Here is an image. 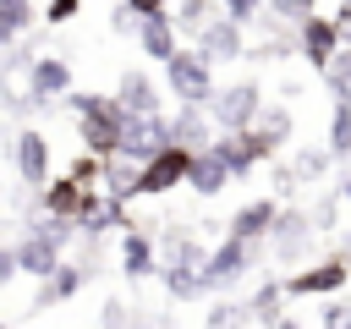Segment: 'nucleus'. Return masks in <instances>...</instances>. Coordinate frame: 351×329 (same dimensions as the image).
<instances>
[{
  "label": "nucleus",
  "mask_w": 351,
  "mask_h": 329,
  "mask_svg": "<svg viewBox=\"0 0 351 329\" xmlns=\"http://www.w3.org/2000/svg\"><path fill=\"white\" fill-rule=\"evenodd\" d=\"M340 49H346V44H340V27H335V16L313 11V16H302V22H296V55H302L313 71H324V66H329Z\"/></svg>",
  "instance_id": "423d86ee"
},
{
  "label": "nucleus",
  "mask_w": 351,
  "mask_h": 329,
  "mask_svg": "<svg viewBox=\"0 0 351 329\" xmlns=\"http://www.w3.org/2000/svg\"><path fill=\"white\" fill-rule=\"evenodd\" d=\"M214 5H219V16L236 22V27H252V22L263 16V0H214Z\"/></svg>",
  "instance_id": "2f4dec72"
},
{
  "label": "nucleus",
  "mask_w": 351,
  "mask_h": 329,
  "mask_svg": "<svg viewBox=\"0 0 351 329\" xmlns=\"http://www.w3.org/2000/svg\"><path fill=\"white\" fill-rule=\"evenodd\" d=\"M280 208H285L280 197H252V203H241V208L230 214V236H241V241H269Z\"/></svg>",
  "instance_id": "2eb2a0df"
},
{
  "label": "nucleus",
  "mask_w": 351,
  "mask_h": 329,
  "mask_svg": "<svg viewBox=\"0 0 351 329\" xmlns=\"http://www.w3.org/2000/svg\"><path fill=\"white\" fill-rule=\"evenodd\" d=\"M159 148H170V121L165 115H126L121 121V148L115 154H126V159H154Z\"/></svg>",
  "instance_id": "9d476101"
},
{
  "label": "nucleus",
  "mask_w": 351,
  "mask_h": 329,
  "mask_svg": "<svg viewBox=\"0 0 351 329\" xmlns=\"http://www.w3.org/2000/svg\"><path fill=\"white\" fill-rule=\"evenodd\" d=\"M329 164H335V159H329V148H296V159H291L296 181H318Z\"/></svg>",
  "instance_id": "c756f323"
},
{
  "label": "nucleus",
  "mask_w": 351,
  "mask_h": 329,
  "mask_svg": "<svg viewBox=\"0 0 351 329\" xmlns=\"http://www.w3.org/2000/svg\"><path fill=\"white\" fill-rule=\"evenodd\" d=\"M186 164H192V154L186 148H159L154 159H143L137 164V197H159V192H176V186H186Z\"/></svg>",
  "instance_id": "39448f33"
},
{
  "label": "nucleus",
  "mask_w": 351,
  "mask_h": 329,
  "mask_svg": "<svg viewBox=\"0 0 351 329\" xmlns=\"http://www.w3.org/2000/svg\"><path fill=\"white\" fill-rule=\"evenodd\" d=\"M99 186H104L110 197L132 203V197H137V159H126V154H110V159H104V170H99Z\"/></svg>",
  "instance_id": "5701e85b"
},
{
  "label": "nucleus",
  "mask_w": 351,
  "mask_h": 329,
  "mask_svg": "<svg viewBox=\"0 0 351 329\" xmlns=\"http://www.w3.org/2000/svg\"><path fill=\"white\" fill-rule=\"evenodd\" d=\"M208 148H214V154L225 159L230 181H236V175H252L258 164H269V159H274V148H269V143H263L258 132H219V137H214Z\"/></svg>",
  "instance_id": "6e6552de"
},
{
  "label": "nucleus",
  "mask_w": 351,
  "mask_h": 329,
  "mask_svg": "<svg viewBox=\"0 0 351 329\" xmlns=\"http://www.w3.org/2000/svg\"><path fill=\"white\" fill-rule=\"evenodd\" d=\"M274 329H307V324H302V318H280Z\"/></svg>",
  "instance_id": "37998d69"
},
{
  "label": "nucleus",
  "mask_w": 351,
  "mask_h": 329,
  "mask_svg": "<svg viewBox=\"0 0 351 329\" xmlns=\"http://www.w3.org/2000/svg\"><path fill=\"white\" fill-rule=\"evenodd\" d=\"M11 44H16V38H11V33H5V27H0V49H11Z\"/></svg>",
  "instance_id": "c03bdc74"
},
{
  "label": "nucleus",
  "mask_w": 351,
  "mask_h": 329,
  "mask_svg": "<svg viewBox=\"0 0 351 329\" xmlns=\"http://www.w3.org/2000/svg\"><path fill=\"white\" fill-rule=\"evenodd\" d=\"M115 104H121L126 115H165V110H159V82H154L148 71H121Z\"/></svg>",
  "instance_id": "f3484780"
},
{
  "label": "nucleus",
  "mask_w": 351,
  "mask_h": 329,
  "mask_svg": "<svg viewBox=\"0 0 351 329\" xmlns=\"http://www.w3.org/2000/svg\"><path fill=\"white\" fill-rule=\"evenodd\" d=\"M318 77H324V88L335 93V104H351V49H340Z\"/></svg>",
  "instance_id": "cd10ccee"
},
{
  "label": "nucleus",
  "mask_w": 351,
  "mask_h": 329,
  "mask_svg": "<svg viewBox=\"0 0 351 329\" xmlns=\"http://www.w3.org/2000/svg\"><path fill=\"white\" fill-rule=\"evenodd\" d=\"M263 5H269V16H274V22H291V27H296L302 16H313V11H318V0H263Z\"/></svg>",
  "instance_id": "473e14b6"
},
{
  "label": "nucleus",
  "mask_w": 351,
  "mask_h": 329,
  "mask_svg": "<svg viewBox=\"0 0 351 329\" xmlns=\"http://www.w3.org/2000/svg\"><path fill=\"white\" fill-rule=\"evenodd\" d=\"M203 329H252V313H247V302H214L203 313Z\"/></svg>",
  "instance_id": "bb28decb"
},
{
  "label": "nucleus",
  "mask_w": 351,
  "mask_h": 329,
  "mask_svg": "<svg viewBox=\"0 0 351 329\" xmlns=\"http://www.w3.org/2000/svg\"><path fill=\"white\" fill-rule=\"evenodd\" d=\"M88 285V263H55V274H44L38 280V291H33V307H60V302H71L77 291Z\"/></svg>",
  "instance_id": "dca6fc26"
},
{
  "label": "nucleus",
  "mask_w": 351,
  "mask_h": 329,
  "mask_svg": "<svg viewBox=\"0 0 351 329\" xmlns=\"http://www.w3.org/2000/svg\"><path fill=\"white\" fill-rule=\"evenodd\" d=\"M88 192H93V186H77L71 175H49V186L38 192V208H44L49 219H71V225H77V208H82Z\"/></svg>",
  "instance_id": "aec40b11"
},
{
  "label": "nucleus",
  "mask_w": 351,
  "mask_h": 329,
  "mask_svg": "<svg viewBox=\"0 0 351 329\" xmlns=\"http://www.w3.org/2000/svg\"><path fill=\"white\" fill-rule=\"evenodd\" d=\"M126 5H132L143 22H148V16H170V0H126Z\"/></svg>",
  "instance_id": "4c0bfd02"
},
{
  "label": "nucleus",
  "mask_w": 351,
  "mask_h": 329,
  "mask_svg": "<svg viewBox=\"0 0 351 329\" xmlns=\"http://www.w3.org/2000/svg\"><path fill=\"white\" fill-rule=\"evenodd\" d=\"M137 49H143L148 60L165 66V60L181 49V44H176V22H170V16H148V22H137Z\"/></svg>",
  "instance_id": "412c9836"
},
{
  "label": "nucleus",
  "mask_w": 351,
  "mask_h": 329,
  "mask_svg": "<svg viewBox=\"0 0 351 329\" xmlns=\"http://www.w3.org/2000/svg\"><path fill=\"white\" fill-rule=\"evenodd\" d=\"M335 197H340V203H351V170L340 175V186H335Z\"/></svg>",
  "instance_id": "a19ab883"
},
{
  "label": "nucleus",
  "mask_w": 351,
  "mask_h": 329,
  "mask_svg": "<svg viewBox=\"0 0 351 329\" xmlns=\"http://www.w3.org/2000/svg\"><path fill=\"white\" fill-rule=\"evenodd\" d=\"M33 22H38V5H33V0H0V27H5L11 38H22Z\"/></svg>",
  "instance_id": "c85d7f7f"
},
{
  "label": "nucleus",
  "mask_w": 351,
  "mask_h": 329,
  "mask_svg": "<svg viewBox=\"0 0 351 329\" xmlns=\"http://www.w3.org/2000/svg\"><path fill=\"white\" fill-rule=\"evenodd\" d=\"M165 88L176 93V104H203L208 110V99H214V66L197 49H176L165 60Z\"/></svg>",
  "instance_id": "7ed1b4c3"
},
{
  "label": "nucleus",
  "mask_w": 351,
  "mask_h": 329,
  "mask_svg": "<svg viewBox=\"0 0 351 329\" xmlns=\"http://www.w3.org/2000/svg\"><path fill=\"white\" fill-rule=\"evenodd\" d=\"M247 313H252L258 329H274V324L285 318V280H263V285L247 296Z\"/></svg>",
  "instance_id": "4be33fe9"
},
{
  "label": "nucleus",
  "mask_w": 351,
  "mask_h": 329,
  "mask_svg": "<svg viewBox=\"0 0 351 329\" xmlns=\"http://www.w3.org/2000/svg\"><path fill=\"white\" fill-rule=\"evenodd\" d=\"M137 22H143V16H137V11L126 5V0H121V5L110 11V33H121V38H137Z\"/></svg>",
  "instance_id": "c9c22d12"
},
{
  "label": "nucleus",
  "mask_w": 351,
  "mask_h": 329,
  "mask_svg": "<svg viewBox=\"0 0 351 329\" xmlns=\"http://www.w3.org/2000/svg\"><path fill=\"white\" fill-rule=\"evenodd\" d=\"M11 159H16V175H22L33 192H44V186H49L55 154H49V137H44L38 126H22V132H16V143H11Z\"/></svg>",
  "instance_id": "1a4fd4ad"
},
{
  "label": "nucleus",
  "mask_w": 351,
  "mask_h": 329,
  "mask_svg": "<svg viewBox=\"0 0 351 329\" xmlns=\"http://www.w3.org/2000/svg\"><path fill=\"white\" fill-rule=\"evenodd\" d=\"M346 285H351V269H346L340 252L335 258H318V263H307L296 274H285V296H340Z\"/></svg>",
  "instance_id": "0eeeda50"
},
{
  "label": "nucleus",
  "mask_w": 351,
  "mask_h": 329,
  "mask_svg": "<svg viewBox=\"0 0 351 329\" xmlns=\"http://www.w3.org/2000/svg\"><path fill=\"white\" fill-rule=\"evenodd\" d=\"M329 159H351V104H335L329 110V137H324Z\"/></svg>",
  "instance_id": "a878e982"
},
{
  "label": "nucleus",
  "mask_w": 351,
  "mask_h": 329,
  "mask_svg": "<svg viewBox=\"0 0 351 329\" xmlns=\"http://www.w3.org/2000/svg\"><path fill=\"white\" fill-rule=\"evenodd\" d=\"M165 121H170V143L186 148V154H197V148H208V143L219 137L203 104H176V115H165Z\"/></svg>",
  "instance_id": "4468645a"
},
{
  "label": "nucleus",
  "mask_w": 351,
  "mask_h": 329,
  "mask_svg": "<svg viewBox=\"0 0 351 329\" xmlns=\"http://www.w3.org/2000/svg\"><path fill=\"white\" fill-rule=\"evenodd\" d=\"M313 219H307V208H280V219H274V230H269V247H274V258L280 263H302V252L313 247Z\"/></svg>",
  "instance_id": "9b49d317"
},
{
  "label": "nucleus",
  "mask_w": 351,
  "mask_h": 329,
  "mask_svg": "<svg viewBox=\"0 0 351 329\" xmlns=\"http://www.w3.org/2000/svg\"><path fill=\"white\" fill-rule=\"evenodd\" d=\"M258 110H263V82H258V77L225 82V88H214V99H208V121H214V132H252Z\"/></svg>",
  "instance_id": "f03ea898"
},
{
  "label": "nucleus",
  "mask_w": 351,
  "mask_h": 329,
  "mask_svg": "<svg viewBox=\"0 0 351 329\" xmlns=\"http://www.w3.org/2000/svg\"><path fill=\"white\" fill-rule=\"evenodd\" d=\"M159 280H165V296H170V302H203V296H208L203 269H165Z\"/></svg>",
  "instance_id": "393cba45"
},
{
  "label": "nucleus",
  "mask_w": 351,
  "mask_h": 329,
  "mask_svg": "<svg viewBox=\"0 0 351 329\" xmlns=\"http://www.w3.org/2000/svg\"><path fill=\"white\" fill-rule=\"evenodd\" d=\"M99 170H104V159H93V154H77L66 175H71L77 186H99Z\"/></svg>",
  "instance_id": "72a5a7b5"
},
{
  "label": "nucleus",
  "mask_w": 351,
  "mask_h": 329,
  "mask_svg": "<svg viewBox=\"0 0 351 329\" xmlns=\"http://www.w3.org/2000/svg\"><path fill=\"white\" fill-rule=\"evenodd\" d=\"M252 132H258L269 148L291 143V132H296V115H291V104H263V110H258V121H252Z\"/></svg>",
  "instance_id": "b1692460"
},
{
  "label": "nucleus",
  "mask_w": 351,
  "mask_h": 329,
  "mask_svg": "<svg viewBox=\"0 0 351 329\" xmlns=\"http://www.w3.org/2000/svg\"><path fill=\"white\" fill-rule=\"evenodd\" d=\"M335 27H340V44H351V0L335 5Z\"/></svg>",
  "instance_id": "ea45409f"
},
{
  "label": "nucleus",
  "mask_w": 351,
  "mask_h": 329,
  "mask_svg": "<svg viewBox=\"0 0 351 329\" xmlns=\"http://www.w3.org/2000/svg\"><path fill=\"white\" fill-rule=\"evenodd\" d=\"M77 11H82V0H49V5H44V22L60 27V22H71Z\"/></svg>",
  "instance_id": "e433bc0d"
},
{
  "label": "nucleus",
  "mask_w": 351,
  "mask_h": 329,
  "mask_svg": "<svg viewBox=\"0 0 351 329\" xmlns=\"http://www.w3.org/2000/svg\"><path fill=\"white\" fill-rule=\"evenodd\" d=\"M154 263H159L154 236H148V230H137V225H126V236H121V274L137 285V280H148V274H154Z\"/></svg>",
  "instance_id": "a211bd4d"
},
{
  "label": "nucleus",
  "mask_w": 351,
  "mask_h": 329,
  "mask_svg": "<svg viewBox=\"0 0 351 329\" xmlns=\"http://www.w3.org/2000/svg\"><path fill=\"white\" fill-rule=\"evenodd\" d=\"M71 93V66L60 55H33L27 66V104H49V99H66Z\"/></svg>",
  "instance_id": "ddd939ff"
},
{
  "label": "nucleus",
  "mask_w": 351,
  "mask_h": 329,
  "mask_svg": "<svg viewBox=\"0 0 351 329\" xmlns=\"http://www.w3.org/2000/svg\"><path fill=\"white\" fill-rule=\"evenodd\" d=\"M186 186H192L197 197H219V192L230 186V170H225V159H219L214 148H197V154H192V164H186Z\"/></svg>",
  "instance_id": "6ab92c4d"
},
{
  "label": "nucleus",
  "mask_w": 351,
  "mask_h": 329,
  "mask_svg": "<svg viewBox=\"0 0 351 329\" xmlns=\"http://www.w3.org/2000/svg\"><path fill=\"white\" fill-rule=\"evenodd\" d=\"M197 55L214 66H225V60H247V27H236V22H225V16H208L203 22V33H197Z\"/></svg>",
  "instance_id": "f8f14e48"
},
{
  "label": "nucleus",
  "mask_w": 351,
  "mask_h": 329,
  "mask_svg": "<svg viewBox=\"0 0 351 329\" xmlns=\"http://www.w3.org/2000/svg\"><path fill=\"white\" fill-rule=\"evenodd\" d=\"M258 269V241H241V236H219L208 247V263H203V280L208 291H230L236 280H247Z\"/></svg>",
  "instance_id": "20e7f679"
},
{
  "label": "nucleus",
  "mask_w": 351,
  "mask_h": 329,
  "mask_svg": "<svg viewBox=\"0 0 351 329\" xmlns=\"http://www.w3.org/2000/svg\"><path fill=\"white\" fill-rule=\"evenodd\" d=\"M71 115H77V137H82V154L93 159H110L121 148V121L126 110L115 104V93H66Z\"/></svg>",
  "instance_id": "f257e3e1"
},
{
  "label": "nucleus",
  "mask_w": 351,
  "mask_h": 329,
  "mask_svg": "<svg viewBox=\"0 0 351 329\" xmlns=\"http://www.w3.org/2000/svg\"><path fill=\"white\" fill-rule=\"evenodd\" d=\"M208 5H214V0H181V5L170 11V22H176L181 33H203V22H208Z\"/></svg>",
  "instance_id": "7c9ffc66"
},
{
  "label": "nucleus",
  "mask_w": 351,
  "mask_h": 329,
  "mask_svg": "<svg viewBox=\"0 0 351 329\" xmlns=\"http://www.w3.org/2000/svg\"><path fill=\"white\" fill-rule=\"evenodd\" d=\"M340 258H346V269H351V230H346V241H340Z\"/></svg>",
  "instance_id": "79ce46f5"
},
{
  "label": "nucleus",
  "mask_w": 351,
  "mask_h": 329,
  "mask_svg": "<svg viewBox=\"0 0 351 329\" xmlns=\"http://www.w3.org/2000/svg\"><path fill=\"white\" fill-rule=\"evenodd\" d=\"M318 329H351V302L329 296V302H324V313H318Z\"/></svg>",
  "instance_id": "f704fd0d"
},
{
  "label": "nucleus",
  "mask_w": 351,
  "mask_h": 329,
  "mask_svg": "<svg viewBox=\"0 0 351 329\" xmlns=\"http://www.w3.org/2000/svg\"><path fill=\"white\" fill-rule=\"evenodd\" d=\"M0 329H5V318H0Z\"/></svg>",
  "instance_id": "a18cd8bd"
},
{
  "label": "nucleus",
  "mask_w": 351,
  "mask_h": 329,
  "mask_svg": "<svg viewBox=\"0 0 351 329\" xmlns=\"http://www.w3.org/2000/svg\"><path fill=\"white\" fill-rule=\"evenodd\" d=\"M11 280H16V252H11L5 241H0V291H5Z\"/></svg>",
  "instance_id": "58836bf2"
}]
</instances>
